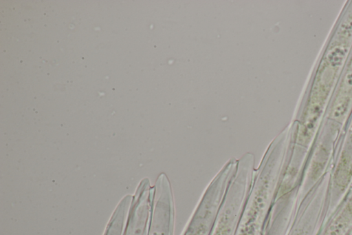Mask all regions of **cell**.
Here are the masks:
<instances>
[{
  "mask_svg": "<svg viewBox=\"0 0 352 235\" xmlns=\"http://www.w3.org/2000/svg\"><path fill=\"white\" fill-rule=\"evenodd\" d=\"M255 168L234 235H263L286 165L282 140L272 144Z\"/></svg>",
  "mask_w": 352,
  "mask_h": 235,
  "instance_id": "cell-1",
  "label": "cell"
},
{
  "mask_svg": "<svg viewBox=\"0 0 352 235\" xmlns=\"http://www.w3.org/2000/svg\"><path fill=\"white\" fill-rule=\"evenodd\" d=\"M254 163V156L250 153L238 160L236 174L223 198L210 235H234L252 187Z\"/></svg>",
  "mask_w": 352,
  "mask_h": 235,
  "instance_id": "cell-2",
  "label": "cell"
},
{
  "mask_svg": "<svg viewBox=\"0 0 352 235\" xmlns=\"http://www.w3.org/2000/svg\"><path fill=\"white\" fill-rule=\"evenodd\" d=\"M323 223L322 205L314 201L298 203L287 235H319Z\"/></svg>",
  "mask_w": 352,
  "mask_h": 235,
  "instance_id": "cell-3",
  "label": "cell"
},
{
  "mask_svg": "<svg viewBox=\"0 0 352 235\" xmlns=\"http://www.w3.org/2000/svg\"><path fill=\"white\" fill-rule=\"evenodd\" d=\"M175 218L166 214H156L151 219L148 235H174Z\"/></svg>",
  "mask_w": 352,
  "mask_h": 235,
  "instance_id": "cell-4",
  "label": "cell"
},
{
  "mask_svg": "<svg viewBox=\"0 0 352 235\" xmlns=\"http://www.w3.org/2000/svg\"><path fill=\"white\" fill-rule=\"evenodd\" d=\"M290 226L289 218L282 212L270 214L263 235H287Z\"/></svg>",
  "mask_w": 352,
  "mask_h": 235,
  "instance_id": "cell-5",
  "label": "cell"
}]
</instances>
